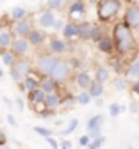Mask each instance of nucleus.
Wrapping results in <instances>:
<instances>
[{
	"instance_id": "6ab92c4d",
	"label": "nucleus",
	"mask_w": 139,
	"mask_h": 149,
	"mask_svg": "<svg viewBox=\"0 0 139 149\" xmlns=\"http://www.w3.org/2000/svg\"><path fill=\"white\" fill-rule=\"evenodd\" d=\"M44 97H46V92L38 87V88H35V90L30 92V95H28V103H30V105H35L38 102H43Z\"/></svg>"
},
{
	"instance_id": "2eb2a0df",
	"label": "nucleus",
	"mask_w": 139,
	"mask_h": 149,
	"mask_svg": "<svg viewBox=\"0 0 139 149\" xmlns=\"http://www.w3.org/2000/svg\"><path fill=\"white\" fill-rule=\"evenodd\" d=\"M44 103L48 107V110H54L61 105V97L57 92H51V93H46L44 97Z\"/></svg>"
},
{
	"instance_id": "cd10ccee",
	"label": "nucleus",
	"mask_w": 139,
	"mask_h": 149,
	"mask_svg": "<svg viewBox=\"0 0 139 149\" xmlns=\"http://www.w3.org/2000/svg\"><path fill=\"white\" fill-rule=\"evenodd\" d=\"M31 108L35 110L38 115H46L48 113V107H46V103L43 102H38V103H35V105H31Z\"/></svg>"
},
{
	"instance_id": "20e7f679",
	"label": "nucleus",
	"mask_w": 139,
	"mask_h": 149,
	"mask_svg": "<svg viewBox=\"0 0 139 149\" xmlns=\"http://www.w3.org/2000/svg\"><path fill=\"white\" fill-rule=\"evenodd\" d=\"M15 41V33H13V25L12 23H0V49L12 48V43Z\"/></svg>"
},
{
	"instance_id": "5701e85b",
	"label": "nucleus",
	"mask_w": 139,
	"mask_h": 149,
	"mask_svg": "<svg viewBox=\"0 0 139 149\" xmlns=\"http://www.w3.org/2000/svg\"><path fill=\"white\" fill-rule=\"evenodd\" d=\"M88 93H90V97L93 98H98V97L103 93V84H98V82H93L90 85V88H88Z\"/></svg>"
},
{
	"instance_id": "2f4dec72",
	"label": "nucleus",
	"mask_w": 139,
	"mask_h": 149,
	"mask_svg": "<svg viewBox=\"0 0 139 149\" xmlns=\"http://www.w3.org/2000/svg\"><path fill=\"white\" fill-rule=\"evenodd\" d=\"M105 141L103 136H98V138H95V139L92 141V143H88V149H98L101 146V143Z\"/></svg>"
},
{
	"instance_id": "f3484780",
	"label": "nucleus",
	"mask_w": 139,
	"mask_h": 149,
	"mask_svg": "<svg viewBox=\"0 0 139 149\" xmlns=\"http://www.w3.org/2000/svg\"><path fill=\"white\" fill-rule=\"evenodd\" d=\"M75 82H77V85L80 88H90V85L93 84L92 82V77L88 75V72H79L75 75Z\"/></svg>"
},
{
	"instance_id": "49530a36",
	"label": "nucleus",
	"mask_w": 139,
	"mask_h": 149,
	"mask_svg": "<svg viewBox=\"0 0 139 149\" xmlns=\"http://www.w3.org/2000/svg\"><path fill=\"white\" fill-rule=\"evenodd\" d=\"M133 2V5H139V0H131Z\"/></svg>"
},
{
	"instance_id": "79ce46f5",
	"label": "nucleus",
	"mask_w": 139,
	"mask_h": 149,
	"mask_svg": "<svg viewBox=\"0 0 139 149\" xmlns=\"http://www.w3.org/2000/svg\"><path fill=\"white\" fill-rule=\"evenodd\" d=\"M8 123H10V125H13V126H17V121H15V118H13L12 115H8Z\"/></svg>"
},
{
	"instance_id": "a878e982",
	"label": "nucleus",
	"mask_w": 139,
	"mask_h": 149,
	"mask_svg": "<svg viewBox=\"0 0 139 149\" xmlns=\"http://www.w3.org/2000/svg\"><path fill=\"white\" fill-rule=\"evenodd\" d=\"M101 123H103V116H101V115H95L93 118L88 120L87 128H88V130H95V128H100Z\"/></svg>"
},
{
	"instance_id": "0eeeda50",
	"label": "nucleus",
	"mask_w": 139,
	"mask_h": 149,
	"mask_svg": "<svg viewBox=\"0 0 139 149\" xmlns=\"http://www.w3.org/2000/svg\"><path fill=\"white\" fill-rule=\"evenodd\" d=\"M69 22L77 23L75 20L77 18H83L87 15V7H85V2L83 0H74L72 3L69 5Z\"/></svg>"
},
{
	"instance_id": "4468645a",
	"label": "nucleus",
	"mask_w": 139,
	"mask_h": 149,
	"mask_svg": "<svg viewBox=\"0 0 139 149\" xmlns=\"http://www.w3.org/2000/svg\"><path fill=\"white\" fill-rule=\"evenodd\" d=\"M92 25L93 23L88 22H80L79 23V36L82 41H90V35H92Z\"/></svg>"
},
{
	"instance_id": "c9c22d12",
	"label": "nucleus",
	"mask_w": 139,
	"mask_h": 149,
	"mask_svg": "<svg viewBox=\"0 0 139 149\" xmlns=\"http://www.w3.org/2000/svg\"><path fill=\"white\" fill-rule=\"evenodd\" d=\"M52 28H54L56 31L62 30V28H64V20H56V22H54V25H52Z\"/></svg>"
},
{
	"instance_id": "9b49d317",
	"label": "nucleus",
	"mask_w": 139,
	"mask_h": 149,
	"mask_svg": "<svg viewBox=\"0 0 139 149\" xmlns=\"http://www.w3.org/2000/svg\"><path fill=\"white\" fill-rule=\"evenodd\" d=\"M97 46H98V49H100L101 53L105 54H111L115 51V43H113V38L108 35H103L100 38V41L97 43Z\"/></svg>"
},
{
	"instance_id": "39448f33",
	"label": "nucleus",
	"mask_w": 139,
	"mask_h": 149,
	"mask_svg": "<svg viewBox=\"0 0 139 149\" xmlns=\"http://www.w3.org/2000/svg\"><path fill=\"white\" fill-rule=\"evenodd\" d=\"M70 69H72V66L65 59H59L49 77L52 80H56V82H65V79H69L70 75Z\"/></svg>"
},
{
	"instance_id": "09e8293b",
	"label": "nucleus",
	"mask_w": 139,
	"mask_h": 149,
	"mask_svg": "<svg viewBox=\"0 0 139 149\" xmlns=\"http://www.w3.org/2000/svg\"><path fill=\"white\" fill-rule=\"evenodd\" d=\"M2 75H3V72H2V70H0V77H2Z\"/></svg>"
},
{
	"instance_id": "8fccbe9b",
	"label": "nucleus",
	"mask_w": 139,
	"mask_h": 149,
	"mask_svg": "<svg viewBox=\"0 0 139 149\" xmlns=\"http://www.w3.org/2000/svg\"><path fill=\"white\" fill-rule=\"evenodd\" d=\"M3 149H8V148H7V146H3Z\"/></svg>"
},
{
	"instance_id": "c03bdc74",
	"label": "nucleus",
	"mask_w": 139,
	"mask_h": 149,
	"mask_svg": "<svg viewBox=\"0 0 139 149\" xmlns=\"http://www.w3.org/2000/svg\"><path fill=\"white\" fill-rule=\"evenodd\" d=\"M133 90H134L136 93H139V80H138V82L134 84V85H133Z\"/></svg>"
},
{
	"instance_id": "a18cd8bd",
	"label": "nucleus",
	"mask_w": 139,
	"mask_h": 149,
	"mask_svg": "<svg viewBox=\"0 0 139 149\" xmlns=\"http://www.w3.org/2000/svg\"><path fill=\"white\" fill-rule=\"evenodd\" d=\"M62 146H64V148H67V149H69V148H70V143H69V141H64V143H62Z\"/></svg>"
},
{
	"instance_id": "7ed1b4c3",
	"label": "nucleus",
	"mask_w": 139,
	"mask_h": 149,
	"mask_svg": "<svg viewBox=\"0 0 139 149\" xmlns=\"http://www.w3.org/2000/svg\"><path fill=\"white\" fill-rule=\"evenodd\" d=\"M57 61H59V57H56L54 54H43L36 62V72H41L44 75H51Z\"/></svg>"
},
{
	"instance_id": "423d86ee",
	"label": "nucleus",
	"mask_w": 139,
	"mask_h": 149,
	"mask_svg": "<svg viewBox=\"0 0 139 149\" xmlns=\"http://www.w3.org/2000/svg\"><path fill=\"white\" fill-rule=\"evenodd\" d=\"M31 72V66L25 61H15V64L10 69V75L15 82H23Z\"/></svg>"
},
{
	"instance_id": "37998d69",
	"label": "nucleus",
	"mask_w": 139,
	"mask_h": 149,
	"mask_svg": "<svg viewBox=\"0 0 139 149\" xmlns=\"http://www.w3.org/2000/svg\"><path fill=\"white\" fill-rule=\"evenodd\" d=\"M17 105H18V108H20V110H23V100H22V98H17Z\"/></svg>"
},
{
	"instance_id": "f03ea898",
	"label": "nucleus",
	"mask_w": 139,
	"mask_h": 149,
	"mask_svg": "<svg viewBox=\"0 0 139 149\" xmlns=\"http://www.w3.org/2000/svg\"><path fill=\"white\" fill-rule=\"evenodd\" d=\"M121 10V0H98L97 3V15L100 22H111Z\"/></svg>"
},
{
	"instance_id": "b1692460",
	"label": "nucleus",
	"mask_w": 139,
	"mask_h": 149,
	"mask_svg": "<svg viewBox=\"0 0 139 149\" xmlns=\"http://www.w3.org/2000/svg\"><path fill=\"white\" fill-rule=\"evenodd\" d=\"M38 85H39V80H36L35 77H30V75L23 80V88H25V90H28V92H31V90L38 88Z\"/></svg>"
},
{
	"instance_id": "dca6fc26",
	"label": "nucleus",
	"mask_w": 139,
	"mask_h": 149,
	"mask_svg": "<svg viewBox=\"0 0 139 149\" xmlns=\"http://www.w3.org/2000/svg\"><path fill=\"white\" fill-rule=\"evenodd\" d=\"M62 35H64V38H67V40L79 36V23H74V22L65 23L64 28H62Z\"/></svg>"
},
{
	"instance_id": "ea45409f",
	"label": "nucleus",
	"mask_w": 139,
	"mask_h": 149,
	"mask_svg": "<svg viewBox=\"0 0 139 149\" xmlns=\"http://www.w3.org/2000/svg\"><path fill=\"white\" fill-rule=\"evenodd\" d=\"M48 141H49V144L52 146V149H59V146H57V143H56V139H52L51 136L48 138Z\"/></svg>"
},
{
	"instance_id": "aec40b11",
	"label": "nucleus",
	"mask_w": 139,
	"mask_h": 149,
	"mask_svg": "<svg viewBox=\"0 0 139 149\" xmlns=\"http://www.w3.org/2000/svg\"><path fill=\"white\" fill-rule=\"evenodd\" d=\"M26 10L23 7H13L12 12H10V18H12V22H20L23 18H26Z\"/></svg>"
},
{
	"instance_id": "473e14b6",
	"label": "nucleus",
	"mask_w": 139,
	"mask_h": 149,
	"mask_svg": "<svg viewBox=\"0 0 139 149\" xmlns=\"http://www.w3.org/2000/svg\"><path fill=\"white\" fill-rule=\"evenodd\" d=\"M75 126H77V120H72V121H70V125L67 128H65V130H62V134L64 136H67V134H70V133L74 131L75 130Z\"/></svg>"
},
{
	"instance_id": "6e6552de",
	"label": "nucleus",
	"mask_w": 139,
	"mask_h": 149,
	"mask_svg": "<svg viewBox=\"0 0 139 149\" xmlns=\"http://www.w3.org/2000/svg\"><path fill=\"white\" fill-rule=\"evenodd\" d=\"M123 22L126 23L131 30H136L139 28V7L138 5H129L124 12V18Z\"/></svg>"
},
{
	"instance_id": "a19ab883",
	"label": "nucleus",
	"mask_w": 139,
	"mask_h": 149,
	"mask_svg": "<svg viewBox=\"0 0 139 149\" xmlns=\"http://www.w3.org/2000/svg\"><path fill=\"white\" fill-rule=\"evenodd\" d=\"M5 143H7V138H5L3 131L0 130V146H5Z\"/></svg>"
},
{
	"instance_id": "72a5a7b5",
	"label": "nucleus",
	"mask_w": 139,
	"mask_h": 149,
	"mask_svg": "<svg viewBox=\"0 0 139 149\" xmlns=\"http://www.w3.org/2000/svg\"><path fill=\"white\" fill-rule=\"evenodd\" d=\"M35 131L38 133V134L44 136V138H49V136H51V131H49V130H46V128H41V126H35Z\"/></svg>"
},
{
	"instance_id": "c756f323",
	"label": "nucleus",
	"mask_w": 139,
	"mask_h": 149,
	"mask_svg": "<svg viewBox=\"0 0 139 149\" xmlns=\"http://www.w3.org/2000/svg\"><path fill=\"white\" fill-rule=\"evenodd\" d=\"M46 7H48V10H59L62 7V0H48L46 2Z\"/></svg>"
},
{
	"instance_id": "3c124183",
	"label": "nucleus",
	"mask_w": 139,
	"mask_h": 149,
	"mask_svg": "<svg viewBox=\"0 0 139 149\" xmlns=\"http://www.w3.org/2000/svg\"><path fill=\"white\" fill-rule=\"evenodd\" d=\"M62 149H67V148H62Z\"/></svg>"
},
{
	"instance_id": "ddd939ff",
	"label": "nucleus",
	"mask_w": 139,
	"mask_h": 149,
	"mask_svg": "<svg viewBox=\"0 0 139 149\" xmlns=\"http://www.w3.org/2000/svg\"><path fill=\"white\" fill-rule=\"evenodd\" d=\"M26 40L30 41V44H33V46H39V44H43L44 40H46V33L43 30H39V28H33Z\"/></svg>"
},
{
	"instance_id": "9d476101",
	"label": "nucleus",
	"mask_w": 139,
	"mask_h": 149,
	"mask_svg": "<svg viewBox=\"0 0 139 149\" xmlns=\"http://www.w3.org/2000/svg\"><path fill=\"white\" fill-rule=\"evenodd\" d=\"M30 49V41L26 38H15V41L12 43V53L15 56H25Z\"/></svg>"
},
{
	"instance_id": "f8f14e48",
	"label": "nucleus",
	"mask_w": 139,
	"mask_h": 149,
	"mask_svg": "<svg viewBox=\"0 0 139 149\" xmlns=\"http://www.w3.org/2000/svg\"><path fill=\"white\" fill-rule=\"evenodd\" d=\"M54 22H56V15H54L52 10H46V12H43V13L39 15V18H38V25L41 28H51L52 25H54Z\"/></svg>"
},
{
	"instance_id": "4be33fe9",
	"label": "nucleus",
	"mask_w": 139,
	"mask_h": 149,
	"mask_svg": "<svg viewBox=\"0 0 139 149\" xmlns=\"http://www.w3.org/2000/svg\"><path fill=\"white\" fill-rule=\"evenodd\" d=\"M105 35V31L101 30L100 25H92V35H90V41H93V43H98L100 41V38Z\"/></svg>"
},
{
	"instance_id": "393cba45",
	"label": "nucleus",
	"mask_w": 139,
	"mask_h": 149,
	"mask_svg": "<svg viewBox=\"0 0 139 149\" xmlns=\"http://www.w3.org/2000/svg\"><path fill=\"white\" fill-rule=\"evenodd\" d=\"M2 61H3V64L5 66H8V67H12L13 64H15V54L12 53V51H3L2 53Z\"/></svg>"
},
{
	"instance_id": "f257e3e1",
	"label": "nucleus",
	"mask_w": 139,
	"mask_h": 149,
	"mask_svg": "<svg viewBox=\"0 0 139 149\" xmlns=\"http://www.w3.org/2000/svg\"><path fill=\"white\" fill-rule=\"evenodd\" d=\"M111 38H113V43H115V49H116V53H120V56L128 54L136 46V38L133 35V30L124 22L115 23Z\"/></svg>"
},
{
	"instance_id": "4c0bfd02",
	"label": "nucleus",
	"mask_w": 139,
	"mask_h": 149,
	"mask_svg": "<svg viewBox=\"0 0 139 149\" xmlns=\"http://www.w3.org/2000/svg\"><path fill=\"white\" fill-rule=\"evenodd\" d=\"M115 87H116L118 90H123V88L126 87V84H124V80H121V79H118L116 82H115Z\"/></svg>"
},
{
	"instance_id": "58836bf2",
	"label": "nucleus",
	"mask_w": 139,
	"mask_h": 149,
	"mask_svg": "<svg viewBox=\"0 0 139 149\" xmlns=\"http://www.w3.org/2000/svg\"><path fill=\"white\" fill-rule=\"evenodd\" d=\"M88 143H90V138L88 136H82L80 138V146H88Z\"/></svg>"
},
{
	"instance_id": "7c9ffc66",
	"label": "nucleus",
	"mask_w": 139,
	"mask_h": 149,
	"mask_svg": "<svg viewBox=\"0 0 139 149\" xmlns=\"http://www.w3.org/2000/svg\"><path fill=\"white\" fill-rule=\"evenodd\" d=\"M90 98H92V97H90V93H88V92H82V93H79V97L75 98V100H77L80 105H87L88 102H90Z\"/></svg>"
},
{
	"instance_id": "412c9836",
	"label": "nucleus",
	"mask_w": 139,
	"mask_h": 149,
	"mask_svg": "<svg viewBox=\"0 0 139 149\" xmlns=\"http://www.w3.org/2000/svg\"><path fill=\"white\" fill-rule=\"evenodd\" d=\"M41 90H44L46 93H51V92H56V80H52L51 77H46V79L41 80V85H39Z\"/></svg>"
},
{
	"instance_id": "de8ad7c7",
	"label": "nucleus",
	"mask_w": 139,
	"mask_h": 149,
	"mask_svg": "<svg viewBox=\"0 0 139 149\" xmlns=\"http://www.w3.org/2000/svg\"><path fill=\"white\" fill-rule=\"evenodd\" d=\"M65 2H70V0H62V3H65Z\"/></svg>"
},
{
	"instance_id": "f704fd0d",
	"label": "nucleus",
	"mask_w": 139,
	"mask_h": 149,
	"mask_svg": "<svg viewBox=\"0 0 139 149\" xmlns=\"http://www.w3.org/2000/svg\"><path fill=\"white\" fill-rule=\"evenodd\" d=\"M120 111H121V108H120L118 103H111V105H110V115H111V116H118Z\"/></svg>"
},
{
	"instance_id": "c85d7f7f",
	"label": "nucleus",
	"mask_w": 139,
	"mask_h": 149,
	"mask_svg": "<svg viewBox=\"0 0 139 149\" xmlns=\"http://www.w3.org/2000/svg\"><path fill=\"white\" fill-rule=\"evenodd\" d=\"M128 75L131 77H139V61H134L128 69Z\"/></svg>"
},
{
	"instance_id": "bb28decb",
	"label": "nucleus",
	"mask_w": 139,
	"mask_h": 149,
	"mask_svg": "<svg viewBox=\"0 0 139 149\" xmlns=\"http://www.w3.org/2000/svg\"><path fill=\"white\" fill-rule=\"evenodd\" d=\"M106 79H108V69L106 67H98L97 69V82L103 84Z\"/></svg>"
},
{
	"instance_id": "1a4fd4ad",
	"label": "nucleus",
	"mask_w": 139,
	"mask_h": 149,
	"mask_svg": "<svg viewBox=\"0 0 139 149\" xmlns=\"http://www.w3.org/2000/svg\"><path fill=\"white\" fill-rule=\"evenodd\" d=\"M31 30H33V22H31L30 18H28V20L23 18V20L15 23V26H13V33L17 36H20V38H28Z\"/></svg>"
},
{
	"instance_id": "a211bd4d",
	"label": "nucleus",
	"mask_w": 139,
	"mask_h": 149,
	"mask_svg": "<svg viewBox=\"0 0 139 149\" xmlns=\"http://www.w3.org/2000/svg\"><path fill=\"white\" fill-rule=\"evenodd\" d=\"M49 51L54 54H61L65 51V43L62 40H59V38H52L51 41H49Z\"/></svg>"
},
{
	"instance_id": "e433bc0d",
	"label": "nucleus",
	"mask_w": 139,
	"mask_h": 149,
	"mask_svg": "<svg viewBox=\"0 0 139 149\" xmlns=\"http://www.w3.org/2000/svg\"><path fill=\"white\" fill-rule=\"evenodd\" d=\"M100 133H101V130H100V128H95V130H90V138H93V139H95V138H98V136H101Z\"/></svg>"
}]
</instances>
